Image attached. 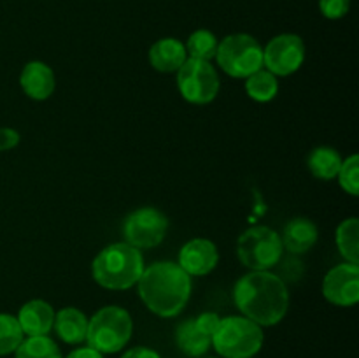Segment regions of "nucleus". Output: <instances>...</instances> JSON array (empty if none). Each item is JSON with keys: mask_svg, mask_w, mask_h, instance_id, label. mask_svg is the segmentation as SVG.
Instances as JSON below:
<instances>
[{"mask_svg": "<svg viewBox=\"0 0 359 358\" xmlns=\"http://www.w3.org/2000/svg\"><path fill=\"white\" fill-rule=\"evenodd\" d=\"M144 305L160 318H174L191 297V276L184 272L177 262H154L146 267L137 281Z\"/></svg>", "mask_w": 359, "mask_h": 358, "instance_id": "2", "label": "nucleus"}, {"mask_svg": "<svg viewBox=\"0 0 359 358\" xmlns=\"http://www.w3.org/2000/svg\"><path fill=\"white\" fill-rule=\"evenodd\" d=\"M319 232L314 221L309 218H293L290 223L284 227L283 232V248L287 249L293 255H302L312 249V246L318 242Z\"/></svg>", "mask_w": 359, "mask_h": 358, "instance_id": "16", "label": "nucleus"}, {"mask_svg": "<svg viewBox=\"0 0 359 358\" xmlns=\"http://www.w3.org/2000/svg\"><path fill=\"white\" fill-rule=\"evenodd\" d=\"M217 44H219V41H217L216 35L210 30H203L202 28V30H196L189 35L184 48L186 53H188V58H198L210 62L216 56Z\"/></svg>", "mask_w": 359, "mask_h": 358, "instance_id": "23", "label": "nucleus"}, {"mask_svg": "<svg viewBox=\"0 0 359 358\" xmlns=\"http://www.w3.org/2000/svg\"><path fill=\"white\" fill-rule=\"evenodd\" d=\"M14 358H63L58 344L48 336H32L21 340Z\"/></svg>", "mask_w": 359, "mask_h": 358, "instance_id": "22", "label": "nucleus"}, {"mask_svg": "<svg viewBox=\"0 0 359 358\" xmlns=\"http://www.w3.org/2000/svg\"><path fill=\"white\" fill-rule=\"evenodd\" d=\"M20 84L30 98H34V100H46L55 91V72H53V69L48 63L34 60V62H28L23 67V70H21Z\"/></svg>", "mask_w": 359, "mask_h": 358, "instance_id": "14", "label": "nucleus"}, {"mask_svg": "<svg viewBox=\"0 0 359 358\" xmlns=\"http://www.w3.org/2000/svg\"><path fill=\"white\" fill-rule=\"evenodd\" d=\"M212 347L223 358H252L263 347V326L245 316L221 318L212 333Z\"/></svg>", "mask_w": 359, "mask_h": 358, "instance_id": "5", "label": "nucleus"}, {"mask_svg": "<svg viewBox=\"0 0 359 358\" xmlns=\"http://www.w3.org/2000/svg\"><path fill=\"white\" fill-rule=\"evenodd\" d=\"M245 91L252 100L265 104V102L273 100L279 93V79L270 70L259 69L245 77Z\"/></svg>", "mask_w": 359, "mask_h": 358, "instance_id": "20", "label": "nucleus"}, {"mask_svg": "<svg viewBox=\"0 0 359 358\" xmlns=\"http://www.w3.org/2000/svg\"><path fill=\"white\" fill-rule=\"evenodd\" d=\"M65 358H104V354L98 353L97 350L90 346H84V347H77V350L70 351Z\"/></svg>", "mask_w": 359, "mask_h": 358, "instance_id": "30", "label": "nucleus"}, {"mask_svg": "<svg viewBox=\"0 0 359 358\" xmlns=\"http://www.w3.org/2000/svg\"><path fill=\"white\" fill-rule=\"evenodd\" d=\"M186 60H188V53H186L184 44L174 37L160 39L149 49V62L158 72H177Z\"/></svg>", "mask_w": 359, "mask_h": 358, "instance_id": "15", "label": "nucleus"}, {"mask_svg": "<svg viewBox=\"0 0 359 358\" xmlns=\"http://www.w3.org/2000/svg\"><path fill=\"white\" fill-rule=\"evenodd\" d=\"M219 262V253L216 244L209 239L196 237L186 242L179 251L177 265L188 276H207L216 269Z\"/></svg>", "mask_w": 359, "mask_h": 358, "instance_id": "12", "label": "nucleus"}, {"mask_svg": "<svg viewBox=\"0 0 359 358\" xmlns=\"http://www.w3.org/2000/svg\"><path fill=\"white\" fill-rule=\"evenodd\" d=\"M53 329L65 344H81L86 340L88 318L79 309L63 307L55 314Z\"/></svg>", "mask_w": 359, "mask_h": 358, "instance_id": "17", "label": "nucleus"}, {"mask_svg": "<svg viewBox=\"0 0 359 358\" xmlns=\"http://www.w3.org/2000/svg\"><path fill=\"white\" fill-rule=\"evenodd\" d=\"M340 183V188L349 195L358 197L359 193V157L351 154L349 158L342 160L340 171L337 174Z\"/></svg>", "mask_w": 359, "mask_h": 358, "instance_id": "25", "label": "nucleus"}, {"mask_svg": "<svg viewBox=\"0 0 359 358\" xmlns=\"http://www.w3.org/2000/svg\"><path fill=\"white\" fill-rule=\"evenodd\" d=\"M337 248L346 262L359 265V220L347 218L337 228Z\"/></svg>", "mask_w": 359, "mask_h": 358, "instance_id": "21", "label": "nucleus"}, {"mask_svg": "<svg viewBox=\"0 0 359 358\" xmlns=\"http://www.w3.org/2000/svg\"><path fill=\"white\" fill-rule=\"evenodd\" d=\"M219 316L216 314V312H202L200 316H196L195 318V325L198 326L200 330H202L203 333H207V336L212 339V333L214 330H216L217 323H219Z\"/></svg>", "mask_w": 359, "mask_h": 358, "instance_id": "27", "label": "nucleus"}, {"mask_svg": "<svg viewBox=\"0 0 359 358\" xmlns=\"http://www.w3.org/2000/svg\"><path fill=\"white\" fill-rule=\"evenodd\" d=\"M307 165L314 178L330 181V179L337 178V174H339L340 165H342V157H340V153L335 147L319 146L312 150V153L309 154Z\"/></svg>", "mask_w": 359, "mask_h": 358, "instance_id": "19", "label": "nucleus"}, {"mask_svg": "<svg viewBox=\"0 0 359 358\" xmlns=\"http://www.w3.org/2000/svg\"><path fill=\"white\" fill-rule=\"evenodd\" d=\"M21 135L18 130L7 128V126H2L0 128V151H9L14 150V147L20 144Z\"/></svg>", "mask_w": 359, "mask_h": 358, "instance_id": "28", "label": "nucleus"}, {"mask_svg": "<svg viewBox=\"0 0 359 358\" xmlns=\"http://www.w3.org/2000/svg\"><path fill=\"white\" fill-rule=\"evenodd\" d=\"M283 251L280 235L263 225H256L242 232L237 242L238 260L251 270H270L280 262Z\"/></svg>", "mask_w": 359, "mask_h": 358, "instance_id": "7", "label": "nucleus"}, {"mask_svg": "<svg viewBox=\"0 0 359 358\" xmlns=\"http://www.w3.org/2000/svg\"><path fill=\"white\" fill-rule=\"evenodd\" d=\"M233 302L242 316L259 326H273L290 309L286 283L270 270H251L238 277L233 286Z\"/></svg>", "mask_w": 359, "mask_h": 358, "instance_id": "1", "label": "nucleus"}, {"mask_svg": "<svg viewBox=\"0 0 359 358\" xmlns=\"http://www.w3.org/2000/svg\"><path fill=\"white\" fill-rule=\"evenodd\" d=\"M133 333L132 316L119 305H105L88 319L86 343L102 354L121 351Z\"/></svg>", "mask_w": 359, "mask_h": 358, "instance_id": "4", "label": "nucleus"}, {"mask_svg": "<svg viewBox=\"0 0 359 358\" xmlns=\"http://www.w3.org/2000/svg\"><path fill=\"white\" fill-rule=\"evenodd\" d=\"M177 88L189 104H210L221 88L216 67L207 60L188 58L177 70Z\"/></svg>", "mask_w": 359, "mask_h": 358, "instance_id": "8", "label": "nucleus"}, {"mask_svg": "<svg viewBox=\"0 0 359 358\" xmlns=\"http://www.w3.org/2000/svg\"><path fill=\"white\" fill-rule=\"evenodd\" d=\"M216 62L230 77L245 79L263 69V48L252 35L231 34L217 44Z\"/></svg>", "mask_w": 359, "mask_h": 358, "instance_id": "6", "label": "nucleus"}, {"mask_svg": "<svg viewBox=\"0 0 359 358\" xmlns=\"http://www.w3.org/2000/svg\"><path fill=\"white\" fill-rule=\"evenodd\" d=\"M323 295L339 307H353L359 300V265L344 262L326 272Z\"/></svg>", "mask_w": 359, "mask_h": 358, "instance_id": "11", "label": "nucleus"}, {"mask_svg": "<svg viewBox=\"0 0 359 358\" xmlns=\"http://www.w3.org/2000/svg\"><path fill=\"white\" fill-rule=\"evenodd\" d=\"M175 343L182 353L193 358L205 354L212 346L210 337L195 325V318L179 323L177 329H175Z\"/></svg>", "mask_w": 359, "mask_h": 358, "instance_id": "18", "label": "nucleus"}, {"mask_svg": "<svg viewBox=\"0 0 359 358\" xmlns=\"http://www.w3.org/2000/svg\"><path fill=\"white\" fill-rule=\"evenodd\" d=\"M144 258L140 249L133 248L128 242L109 244L95 256L91 272L93 279L102 288L114 291L130 290L135 286L144 272Z\"/></svg>", "mask_w": 359, "mask_h": 358, "instance_id": "3", "label": "nucleus"}, {"mask_svg": "<svg viewBox=\"0 0 359 358\" xmlns=\"http://www.w3.org/2000/svg\"><path fill=\"white\" fill-rule=\"evenodd\" d=\"M23 336L16 316L0 312V357L14 353L23 340Z\"/></svg>", "mask_w": 359, "mask_h": 358, "instance_id": "24", "label": "nucleus"}, {"mask_svg": "<svg viewBox=\"0 0 359 358\" xmlns=\"http://www.w3.org/2000/svg\"><path fill=\"white\" fill-rule=\"evenodd\" d=\"M55 309L42 298H34L21 305L16 319L25 336H48L55 323Z\"/></svg>", "mask_w": 359, "mask_h": 358, "instance_id": "13", "label": "nucleus"}, {"mask_svg": "<svg viewBox=\"0 0 359 358\" xmlns=\"http://www.w3.org/2000/svg\"><path fill=\"white\" fill-rule=\"evenodd\" d=\"M305 62L304 39L297 34H280L263 48V67L277 77L297 72Z\"/></svg>", "mask_w": 359, "mask_h": 358, "instance_id": "10", "label": "nucleus"}, {"mask_svg": "<svg viewBox=\"0 0 359 358\" xmlns=\"http://www.w3.org/2000/svg\"><path fill=\"white\" fill-rule=\"evenodd\" d=\"M319 9L328 20H340L351 9V0H319Z\"/></svg>", "mask_w": 359, "mask_h": 358, "instance_id": "26", "label": "nucleus"}, {"mask_svg": "<svg viewBox=\"0 0 359 358\" xmlns=\"http://www.w3.org/2000/svg\"><path fill=\"white\" fill-rule=\"evenodd\" d=\"M167 216L154 207L135 209L123 221L125 242L137 249H149L160 246L167 235Z\"/></svg>", "mask_w": 359, "mask_h": 358, "instance_id": "9", "label": "nucleus"}, {"mask_svg": "<svg viewBox=\"0 0 359 358\" xmlns=\"http://www.w3.org/2000/svg\"><path fill=\"white\" fill-rule=\"evenodd\" d=\"M121 358H161V357L156 353V351L151 350V347L135 346L132 347V350L125 351Z\"/></svg>", "mask_w": 359, "mask_h": 358, "instance_id": "29", "label": "nucleus"}]
</instances>
